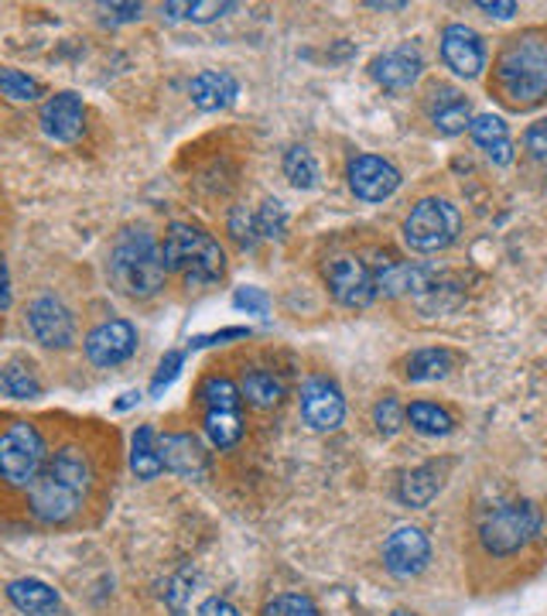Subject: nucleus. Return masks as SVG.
<instances>
[{"mask_svg": "<svg viewBox=\"0 0 547 616\" xmlns=\"http://www.w3.org/2000/svg\"><path fill=\"white\" fill-rule=\"evenodd\" d=\"M90 479H93L90 459L72 446L59 449L56 459H48V466L38 476V483L28 490L32 513L41 524L72 521L90 494Z\"/></svg>", "mask_w": 547, "mask_h": 616, "instance_id": "nucleus-1", "label": "nucleus"}, {"mask_svg": "<svg viewBox=\"0 0 547 616\" xmlns=\"http://www.w3.org/2000/svg\"><path fill=\"white\" fill-rule=\"evenodd\" d=\"M165 250L147 229L127 226L117 234L110 250V281L127 298H151L165 288Z\"/></svg>", "mask_w": 547, "mask_h": 616, "instance_id": "nucleus-2", "label": "nucleus"}, {"mask_svg": "<svg viewBox=\"0 0 547 616\" xmlns=\"http://www.w3.org/2000/svg\"><path fill=\"white\" fill-rule=\"evenodd\" d=\"M497 83L513 107H534L547 96V38L527 32L507 42L497 59Z\"/></svg>", "mask_w": 547, "mask_h": 616, "instance_id": "nucleus-3", "label": "nucleus"}, {"mask_svg": "<svg viewBox=\"0 0 547 616\" xmlns=\"http://www.w3.org/2000/svg\"><path fill=\"white\" fill-rule=\"evenodd\" d=\"M165 264L175 271L189 288H205L223 277L226 271V253L223 247L199 226L189 223H171L165 234Z\"/></svg>", "mask_w": 547, "mask_h": 616, "instance_id": "nucleus-4", "label": "nucleus"}, {"mask_svg": "<svg viewBox=\"0 0 547 616\" xmlns=\"http://www.w3.org/2000/svg\"><path fill=\"white\" fill-rule=\"evenodd\" d=\"M199 404L205 411V435H210V442L216 449H233L243 439V415H240V404L243 394L240 388L233 383L229 377H205L199 383Z\"/></svg>", "mask_w": 547, "mask_h": 616, "instance_id": "nucleus-5", "label": "nucleus"}, {"mask_svg": "<svg viewBox=\"0 0 547 616\" xmlns=\"http://www.w3.org/2000/svg\"><path fill=\"white\" fill-rule=\"evenodd\" d=\"M45 439L28 422H11L0 435V473L17 490H32L45 473Z\"/></svg>", "mask_w": 547, "mask_h": 616, "instance_id": "nucleus-6", "label": "nucleus"}, {"mask_svg": "<svg viewBox=\"0 0 547 616\" xmlns=\"http://www.w3.org/2000/svg\"><path fill=\"white\" fill-rule=\"evenodd\" d=\"M540 531V513L534 504H503L497 510H489L479 524V542L489 555H516L531 537Z\"/></svg>", "mask_w": 547, "mask_h": 616, "instance_id": "nucleus-7", "label": "nucleus"}, {"mask_svg": "<svg viewBox=\"0 0 547 616\" xmlns=\"http://www.w3.org/2000/svg\"><path fill=\"white\" fill-rule=\"evenodd\" d=\"M462 216L449 199H421L404 220V240L418 253H435L455 244Z\"/></svg>", "mask_w": 547, "mask_h": 616, "instance_id": "nucleus-8", "label": "nucleus"}, {"mask_svg": "<svg viewBox=\"0 0 547 616\" xmlns=\"http://www.w3.org/2000/svg\"><path fill=\"white\" fill-rule=\"evenodd\" d=\"M325 285L332 298L346 308H367L377 298V277L373 268L359 257H332L325 264Z\"/></svg>", "mask_w": 547, "mask_h": 616, "instance_id": "nucleus-9", "label": "nucleus"}, {"mask_svg": "<svg viewBox=\"0 0 547 616\" xmlns=\"http://www.w3.org/2000/svg\"><path fill=\"white\" fill-rule=\"evenodd\" d=\"M428 558H431V545H428V534L414 524H401L387 534L383 542V569L394 576V579H414L428 569Z\"/></svg>", "mask_w": 547, "mask_h": 616, "instance_id": "nucleus-10", "label": "nucleus"}, {"mask_svg": "<svg viewBox=\"0 0 547 616\" xmlns=\"http://www.w3.org/2000/svg\"><path fill=\"white\" fill-rule=\"evenodd\" d=\"M349 189L362 202H383L401 189V171L377 154H359L349 162Z\"/></svg>", "mask_w": 547, "mask_h": 616, "instance_id": "nucleus-11", "label": "nucleus"}, {"mask_svg": "<svg viewBox=\"0 0 547 616\" xmlns=\"http://www.w3.org/2000/svg\"><path fill=\"white\" fill-rule=\"evenodd\" d=\"M28 332L48 350H66L75 340V319L59 298H38L28 308Z\"/></svg>", "mask_w": 547, "mask_h": 616, "instance_id": "nucleus-12", "label": "nucleus"}, {"mask_svg": "<svg viewBox=\"0 0 547 616\" xmlns=\"http://www.w3.org/2000/svg\"><path fill=\"white\" fill-rule=\"evenodd\" d=\"M134 350H138V329L127 319L103 322L86 336V356L96 367H117L134 356Z\"/></svg>", "mask_w": 547, "mask_h": 616, "instance_id": "nucleus-13", "label": "nucleus"}, {"mask_svg": "<svg viewBox=\"0 0 547 616\" xmlns=\"http://www.w3.org/2000/svg\"><path fill=\"white\" fill-rule=\"evenodd\" d=\"M301 418L316 431H335L346 418V401L343 391L332 380L316 377L301 388Z\"/></svg>", "mask_w": 547, "mask_h": 616, "instance_id": "nucleus-14", "label": "nucleus"}, {"mask_svg": "<svg viewBox=\"0 0 547 616\" xmlns=\"http://www.w3.org/2000/svg\"><path fill=\"white\" fill-rule=\"evenodd\" d=\"M441 59H445V66L455 75H462V80H476L486 66L483 38L468 28V24H449V28L441 32Z\"/></svg>", "mask_w": 547, "mask_h": 616, "instance_id": "nucleus-15", "label": "nucleus"}, {"mask_svg": "<svg viewBox=\"0 0 547 616\" xmlns=\"http://www.w3.org/2000/svg\"><path fill=\"white\" fill-rule=\"evenodd\" d=\"M370 69H373V80H377L383 90H390V93H404V90H411L414 83L421 80L425 59H421V51H418V48L397 45V48L383 51V56H377Z\"/></svg>", "mask_w": 547, "mask_h": 616, "instance_id": "nucleus-16", "label": "nucleus"}, {"mask_svg": "<svg viewBox=\"0 0 547 616\" xmlns=\"http://www.w3.org/2000/svg\"><path fill=\"white\" fill-rule=\"evenodd\" d=\"M41 131L45 138L59 141V144H72L75 138L83 134L86 127V107H83V96L75 93H56L45 107H41Z\"/></svg>", "mask_w": 547, "mask_h": 616, "instance_id": "nucleus-17", "label": "nucleus"}, {"mask_svg": "<svg viewBox=\"0 0 547 616\" xmlns=\"http://www.w3.org/2000/svg\"><path fill=\"white\" fill-rule=\"evenodd\" d=\"M162 462L165 470L181 479H202L210 473V452L189 431H168L162 435Z\"/></svg>", "mask_w": 547, "mask_h": 616, "instance_id": "nucleus-18", "label": "nucleus"}, {"mask_svg": "<svg viewBox=\"0 0 547 616\" xmlns=\"http://www.w3.org/2000/svg\"><path fill=\"white\" fill-rule=\"evenodd\" d=\"M373 277H377V295H387V298L431 292V271L418 264H401L394 257H377Z\"/></svg>", "mask_w": 547, "mask_h": 616, "instance_id": "nucleus-19", "label": "nucleus"}, {"mask_svg": "<svg viewBox=\"0 0 547 616\" xmlns=\"http://www.w3.org/2000/svg\"><path fill=\"white\" fill-rule=\"evenodd\" d=\"M189 96L199 110L213 114V110H226L237 103L240 96V83L237 75L226 72V69H202L195 80L189 83Z\"/></svg>", "mask_w": 547, "mask_h": 616, "instance_id": "nucleus-20", "label": "nucleus"}, {"mask_svg": "<svg viewBox=\"0 0 547 616\" xmlns=\"http://www.w3.org/2000/svg\"><path fill=\"white\" fill-rule=\"evenodd\" d=\"M428 117L438 127V134H462L465 127H473V114H468V103L459 90L452 86H435L428 93Z\"/></svg>", "mask_w": 547, "mask_h": 616, "instance_id": "nucleus-21", "label": "nucleus"}, {"mask_svg": "<svg viewBox=\"0 0 547 616\" xmlns=\"http://www.w3.org/2000/svg\"><path fill=\"white\" fill-rule=\"evenodd\" d=\"M8 600L28 616H51L59 609V593L41 579H14L8 585Z\"/></svg>", "mask_w": 547, "mask_h": 616, "instance_id": "nucleus-22", "label": "nucleus"}, {"mask_svg": "<svg viewBox=\"0 0 547 616\" xmlns=\"http://www.w3.org/2000/svg\"><path fill=\"white\" fill-rule=\"evenodd\" d=\"M473 141L489 154L492 162L497 165H510L513 162V141H510V131H507V123L500 117H492V114H483L473 120Z\"/></svg>", "mask_w": 547, "mask_h": 616, "instance_id": "nucleus-23", "label": "nucleus"}, {"mask_svg": "<svg viewBox=\"0 0 547 616\" xmlns=\"http://www.w3.org/2000/svg\"><path fill=\"white\" fill-rule=\"evenodd\" d=\"M130 470L138 479H154L162 476L165 462H162V439L154 435L151 425H141L134 431V442H130Z\"/></svg>", "mask_w": 547, "mask_h": 616, "instance_id": "nucleus-24", "label": "nucleus"}, {"mask_svg": "<svg viewBox=\"0 0 547 616\" xmlns=\"http://www.w3.org/2000/svg\"><path fill=\"white\" fill-rule=\"evenodd\" d=\"M240 394L253 404V407H277L284 401V380L274 374V370H264V367H250L243 370V380H240Z\"/></svg>", "mask_w": 547, "mask_h": 616, "instance_id": "nucleus-25", "label": "nucleus"}, {"mask_svg": "<svg viewBox=\"0 0 547 616\" xmlns=\"http://www.w3.org/2000/svg\"><path fill=\"white\" fill-rule=\"evenodd\" d=\"M441 490V466L438 462H428V466H418V470H411L404 479H401V504L407 507H428Z\"/></svg>", "mask_w": 547, "mask_h": 616, "instance_id": "nucleus-26", "label": "nucleus"}, {"mask_svg": "<svg viewBox=\"0 0 547 616\" xmlns=\"http://www.w3.org/2000/svg\"><path fill=\"white\" fill-rule=\"evenodd\" d=\"M452 367H455V353H449V350H418V353H411L404 377L411 383H428V380L449 377Z\"/></svg>", "mask_w": 547, "mask_h": 616, "instance_id": "nucleus-27", "label": "nucleus"}, {"mask_svg": "<svg viewBox=\"0 0 547 616\" xmlns=\"http://www.w3.org/2000/svg\"><path fill=\"white\" fill-rule=\"evenodd\" d=\"M284 175H288V182L301 192L316 189L319 178H322L316 154H311L308 147H292L288 154H284Z\"/></svg>", "mask_w": 547, "mask_h": 616, "instance_id": "nucleus-28", "label": "nucleus"}, {"mask_svg": "<svg viewBox=\"0 0 547 616\" xmlns=\"http://www.w3.org/2000/svg\"><path fill=\"white\" fill-rule=\"evenodd\" d=\"M407 422H411L414 431H421V435H449V431L455 428V422H452L449 411L438 407V404H431V401H414V404L407 407Z\"/></svg>", "mask_w": 547, "mask_h": 616, "instance_id": "nucleus-29", "label": "nucleus"}, {"mask_svg": "<svg viewBox=\"0 0 547 616\" xmlns=\"http://www.w3.org/2000/svg\"><path fill=\"white\" fill-rule=\"evenodd\" d=\"M0 388H4V394L14 401H32L41 394V383H38L35 370L24 364H8L4 374H0Z\"/></svg>", "mask_w": 547, "mask_h": 616, "instance_id": "nucleus-30", "label": "nucleus"}, {"mask_svg": "<svg viewBox=\"0 0 547 616\" xmlns=\"http://www.w3.org/2000/svg\"><path fill=\"white\" fill-rule=\"evenodd\" d=\"M229 11H237V4H229V0H192V4H165L162 8V14H168L171 21L186 17V21H195V24L216 21Z\"/></svg>", "mask_w": 547, "mask_h": 616, "instance_id": "nucleus-31", "label": "nucleus"}, {"mask_svg": "<svg viewBox=\"0 0 547 616\" xmlns=\"http://www.w3.org/2000/svg\"><path fill=\"white\" fill-rule=\"evenodd\" d=\"M0 90H4V96L14 99V103H32L38 96H45L41 83L32 80V75L17 72V69H4V72H0Z\"/></svg>", "mask_w": 547, "mask_h": 616, "instance_id": "nucleus-32", "label": "nucleus"}, {"mask_svg": "<svg viewBox=\"0 0 547 616\" xmlns=\"http://www.w3.org/2000/svg\"><path fill=\"white\" fill-rule=\"evenodd\" d=\"M257 229H260V240H281L284 237V229H288V213H284V205L277 199H267L257 210Z\"/></svg>", "mask_w": 547, "mask_h": 616, "instance_id": "nucleus-33", "label": "nucleus"}, {"mask_svg": "<svg viewBox=\"0 0 547 616\" xmlns=\"http://www.w3.org/2000/svg\"><path fill=\"white\" fill-rule=\"evenodd\" d=\"M407 418V411L401 407V401L394 394H387L383 401H377L373 407V422H377V431L383 435V439H390V435H397L401 425Z\"/></svg>", "mask_w": 547, "mask_h": 616, "instance_id": "nucleus-34", "label": "nucleus"}, {"mask_svg": "<svg viewBox=\"0 0 547 616\" xmlns=\"http://www.w3.org/2000/svg\"><path fill=\"white\" fill-rule=\"evenodd\" d=\"M260 616H322V613H319V606L311 603L308 596H301V593H284V596H274Z\"/></svg>", "mask_w": 547, "mask_h": 616, "instance_id": "nucleus-35", "label": "nucleus"}, {"mask_svg": "<svg viewBox=\"0 0 547 616\" xmlns=\"http://www.w3.org/2000/svg\"><path fill=\"white\" fill-rule=\"evenodd\" d=\"M229 234L233 240H237L240 247H257L260 240V229H257V213H250L247 205H237V210L229 213Z\"/></svg>", "mask_w": 547, "mask_h": 616, "instance_id": "nucleus-36", "label": "nucleus"}, {"mask_svg": "<svg viewBox=\"0 0 547 616\" xmlns=\"http://www.w3.org/2000/svg\"><path fill=\"white\" fill-rule=\"evenodd\" d=\"M181 364H186V356H181L178 350L165 353V359H162V367H158V374H154V380H151V394H154V398H158L162 391H168V388H171V380L178 377Z\"/></svg>", "mask_w": 547, "mask_h": 616, "instance_id": "nucleus-37", "label": "nucleus"}, {"mask_svg": "<svg viewBox=\"0 0 547 616\" xmlns=\"http://www.w3.org/2000/svg\"><path fill=\"white\" fill-rule=\"evenodd\" d=\"M233 305H237L240 312H247V316H267V308H271L267 295L260 292V288H237V295H233Z\"/></svg>", "mask_w": 547, "mask_h": 616, "instance_id": "nucleus-38", "label": "nucleus"}, {"mask_svg": "<svg viewBox=\"0 0 547 616\" xmlns=\"http://www.w3.org/2000/svg\"><path fill=\"white\" fill-rule=\"evenodd\" d=\"M527 151L534 154V158H547V117L531 123V131H527Z\"/></svg>", "mask_w": 547, "mask_h": 616, "instance_id": "nucleus-39", "label": "nucleus"}, {"mask_svg": "<svg viewBox=\"0 0 547 616\" xmlns=\"http://www.w3.org/2000/svg\"><path fill=\"white\" fill-rule=\"evenodd\" d=\"M195 616H243L237 606H233L229 600H223V596H210L202 606H199V613Z\"/></svg>", "mask_w": 547, "mask_h": 616, "instance_id": "nucleus-40", "label": "nucleus"}, {"mask_svg": "<svg viewBox=\"0 0 547 616\" xmlns=\"http://www.w3.org/2000/svg\"><path fill=\"white\" fill-rule=\"evenodd\" d=\"M141 4H103V14L114 24H123V21H138L141 17Z\"/></svg>", "mask_w": 547, "mask_h": 616, "instance_id": "nucleus-41", "label": "nucleus"}, {"mask_svg": "<svg viewBox=\"0 0 547 616\" xmlns=\"http://www.w3.org/2000/svg\"><path fill=\"white\" fill-rule=\"evenodd\" d=\"M479 11H486L489 17H513L516 4L513 0H479Z\"/></svg>", "mask_w": 547, "mask_h": 616, "instance_id": "nucleus-42", "label": "nucleus"}, {"mask_svg": "<svg viewBox=\"0 0 547 616\" xmlns=\"http://www.w3.org/2000/svg\"><path fill=\"white\" fill-rule=\"evenodd\" d=\"M247 336V329H226V332H216V336H199L192 340V346H210V343H223V340H243Z\"/></svg>", "mask_w": 547, "mask_h": 616, "instance_id": "nucleus-43", "label": "nucleus"}, {"mask_svg": "<svg viewBox=\"0 0 547 616\" xmlns=\"http://www.w3.org/2000/svg\"><path fill=\"white\" fill-rule=\"evenodd\" d=\"M367 8H373V11H401V8H407V4H401V0H397V4H380V0H370Z\"/></svg>", "mask_w": 547, "mask_h": 616, "instance_id": "nucleus-44", "label": "nucleus"}, {"mask_svg": "<svg viewBox=\"0 0 547 616\" xmlns=\"http://www.w3.org/2000/svg\"><path fill=\"white\" fill-rule=\"evenodd\" d=\"M134 401H141V394H138V391H130V394H123V401H117V407L123 411V407H130Z\"/></svg>", "mask_w": 547, "mask_h": 616, "instance_id": "nucleus-45", "label": "nucleus"}, {"mask_svg": "<svg viewBox=\"0 0 547 616\" xmlns=\"http://www.w3.org/2000/svg\"><path fill=\"white\" fill-rule=\"evenodd\" d=\"M394 616H414V613H404V609H401V613H394Z\"/></svg>", "mask_w": 547, "mask_h": 616, "instance_id": "nucleus-46", "label": "nucleus"}]
</instances>
